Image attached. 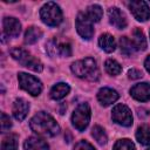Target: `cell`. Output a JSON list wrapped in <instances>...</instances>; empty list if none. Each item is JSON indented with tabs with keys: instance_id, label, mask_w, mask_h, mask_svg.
Here are the masks:
<instances>
[{
	"instance_id": "cell-1",
	"label": "cell",
	"mask_w": 150,
	"mask_h": 150,
	"mask_svg": "<svg viewBox=\"0 0 150 150\" xmlns=\"http://www.w3.org/2000/svg\"><path fill=\"white\" fill-rule=\"evenodd\" d=\"M29 127L38 135L48 136V137H53V136L57 135L60 131V127L56 123V121L49 114H47L45 111L38 112L30 120Z\"/></svg>"
},
{
	"instance_id": "cell-2",
	"label": "cell",
	"mask_w": 150,
	"mask_h": 150,
	"mask_svg": "<svg viewBox=\"0 0 150 150\" xmlns=\"http://www.w3.org/2000/svg\"><path fill=\"white\" fill-rule=\"evenodd\" d=\"M71 71L80 79H86L89 81H97L100 77V71L96 66V61L91 57H86L71 63Z\"/></svg>"
},
{
	"instance_id": "cell-3",
	"label": "cell",
	"mask_w": 150,
	"mask_h": 150,
	"mask_svg": "<svg viewBox=\"0 0 150 150\" xmlns=\"http://www.w3.org/2000/svg\"><path fill=\"white\" fill-rule=\"evenodd\" d=\"M40 16H41V20L50 27L59 26L62 21V12L60 7L55 2H52V1L45 4L41 7Z\"/></svg>"
},
{
	"instance_id": "cell-4",
	"label": "cell",
	"mask_w": 150,
	"mask_h": 150,
	"mask_svg": "<svg viewBox=\"0 0 150 150\" xmlns=\"http://www.w3.org/2000/svg\"><path fill=\"white\" fill-rule=\"evenodd\" d=\"M11 55L14 60H16L20 64H22L23 67H27L28 69H32L34 71H42L43 69L42 63L22 48H13L11 50Z\"/></svg>"
},
{
	"instance_id": "cell-5",
	"label": "cell",
	"mask_w": 150,
	"mask_h": 150,
	"mask_svg": "<svg viewBox=\"0 0 150 150\" xmlns=\"http://www.w3.org/2000/svg\"><path fill=\"white\" fill-rule=\"evenodd\" d=\"M89 121H90V107L87 103L79 104L71 115L73 125L79 131H83L88 127Z\"/></svg>"
},
{
	"instance_id": "cell-6",
	"label": "cell",
	"mask_w": 150,
	"mask_h": 150,
	"mask_svg": "<svg viewBox=\"0 0 150 150\" xmlns=\"http://www.w3.org/2000/svg\"><path fill=\"white\" fill-rule=\"evenodd\" d=\"M18 80H19L20 88H22L23 90L29 93L32 96H38L42 91L41 81L33 75H29L27 73H19Z\"/></svg>"
},
{
	"instance_id": "cell-7",
	"label": "cell",
	"mask_w": 150,
	"mask_h": 150,
	"mask_svg": "<svg viewBox=\"0 0 150 150\" xmlns=\"http://www.w3.org/2000/svg\"><path fill=\"white\" fill-rule=\"evenodd\" d=\"M111 117L116 123L123 127H130L132 124L131 111L125 104H122V103L116 104L111 111Z\"/></svg>"
},
{
	"instance_id": "cell-8",
	"label": "cell",
	"mask_w": 150,
	"mask_h": 150,
	"mask_svg": "<svg viewBox=\"0 0 150 150\" xmlns=\"http://www.w3.org/2000/svg\"><path fill=\"white\" fill-rule=\"evenodd\" d=\"M76 30L86 40H89L94 35V28L91 20L87 16L86 13H79L76 18Z\"/></svg>"
},
{
	"instance_id": "cell-9",
	"label": "cell",
	"mask_w": 150,
	"mask_h": 150,
	"mask_svg": "<svg viewBox=\"0 0 150 150\" xmlns=\"http://www.w3.org/2000/svg\"><path fill=\"white\" fill-rule=\"evenodd\" d=\"M47 50L52 56L60 55V56H70L71 55V47L70 43L67 41H60L53 39L47 43Z\"/></svg>"
},
{
	"instance_id": "cell-10",
	"label": "cell",
	"mask_w": 150,
	"mask_h": 150,
	"mask_svg": "<svg viewBox=\"0 0 150 150\" xmlns=\"http://www.w3.org/2000/svg\"><path fill=\"white\" fill-rule=\"evenodd\" d=\"M129 9L138 21H146L150 18V8L145 1L134 0L129 4Z\"/></svg>"
},
{
	"instance_id": "cell-11",
	"label": "cell",
	"mask_w": 150,
	"mask_h": 150,
	"mask_svg": "<svg viewBox=\"0 0 150 150\" xmlns=\"http://www.w3.org/2000/svg\"><path fill=\"white\" fill-rule=\"evenodd\" d=\"M108 16H109V21L112 26H115L118 29H123L127 27V16L125 14L117 7H111L108 11Z\"/></svg>"
},
{
	"instance_id": "cell-12",
	"label": "cell",
	"mask_w": 150,
	"mask_h": 150,
	"mask_svg": "<svg viewBox=\"0 0 150 150\" xmlns=\"http://www.w3.org/2000/svg\"><path fill=\"white\" fill-rule=\"evenodd\" d=\"M131 96L141 102H145L150 100V84L146 82L137 83L130 89Z\"/></svg>"
},
{
	"instance_id": "cell-13",
	"label": "cell",
	"mask_w": 150,
	"mask_h": 150,
	"mask_svg": "<svg viewBox=\"0 0 150 150\" xmlns=\"http://www.w3.org/2000/svg\"><path fill=\"white\" fill-rule=\"evenodd\" d=\"M117 98H118V93L111 88L104 87V88H101L97 93V100L104 107L112 104L115 101H117Z\"/></svg>"
},
{
	"instance_id": "cell-14",
	"label": "cell",
	"mask_w": 150,
	"mask_h": 150,
	"mask_svg": "<svg viewBox=\"0 0 150 150\" xmlns=\"http://www.w3.org/2000/svg\"><path fill=\"white\" fill-rule=\"evenodd\" d=\"M2 26H4V32L6 33V35L12 36V38L19 36L21 32V23L15 18H8V16L5 18L2 21Z\"/></svg>"
},
{
	"instance_id": "cell-15",
	"label": "cell",
	"mask_w": 150,
	"mask_h": 150,
	"mask_svg": "<svg viewBox=\"0 0 150 150\" xmlns=\"http://www.w3.org/2000/svg\"><path fill=\"white\" fill-rule=\"evenodd\" d=\"M29 110V104L23 98H16L13 103V115L18 121H22Z\"/></svg>"
},
{
	"instance_id": "cell-16",
	"label": "cell",
	"mask_w": 150,
	"mask_h": 150,
	"mask_svg": "<svg viewBox=\"0 0 150 150\" xmlns=\"http://www.w3.org/2000/svg\"><path fill=\"white\" fill-rule=\"evenodd\" d=\"M25 150H49L47 142L39 137H28L23 144Z\"/></svg>"
},
{
	"instance_id": "cell-17",
	"label": "cell",
	"mask_w": 150,
	"mask_h": 150,
	"mask_svg": "<svg viewBox=\"0 0 150 150\" xmlns=\"http://www.w3.org/2000/svg\"><path fill=\"white\" fill-rule=\"evenodd\" d=\"M98 45L100 47L107 52V53H111L115 50L116 48V42H115V39L112 35L105 33V34H102L100 38H98Z\"/></svg>"
},
{
	"instance_id": "cell-18",
	"label": "cell",
	"mask_w": 150,
	"mask_h": 150,
	"mask_svg": "<svg viewBox=\"0 0 150 150\" xmlns=\"http://www.w3.org/2000/svg\"><path fill=\"white\" fill-rule=\"evenodd\" d=\"M70 91V88L67 83H63V82H60V83H56L52 89H50V97L53 100H61L63 98L64 96L68 95V93Z\"/></svg>"
},
{
	"instance_id": "cell-19",
	"label": "cell",
	"mask_w": 150,
	"mask_h": 150,
	"mask_svg": "<svg viewBox=\"0 0 150 150\" xmlns=\"http://www.w3.org/2000/svg\"><path fill=\"white\" fill-rule=\"evenodd\" d=\"M136 50H144L146 48V40L143 32L139 28H135L132 32V40H131Z\"/></svg>"
},
{
	"instance_id": "cell-20",
	"label": "cell",
	"mask_w": 150,
	"mask_h": 150,
	"mask_svg": "<svg viewBox=\"0 0 150 150\" xmlns=\"http://www.w3.org/2000/svg\"><path fill=\"white\" fill-rule=\"evenodd\" d=\"M41 36H42V30L38 27L32 26V27L27 28V30L25 33V43H28V45L35 43Z\"/></svg>"
},
{
	"instance_id": "cell-21",
	"label": "cell",
	"mask_w": 150,
	"mask_h": 150,
	"mask_svg": "<svg viewBox=\"0 0 150 150\" xmlns=\"http://www.w3.org/2000/svg\"><path fill=\"white\" fill-rule=\"evenodd\" d=\"M136 138L141 144L150 145V127L145 124L139 127L136 131Z\"/></svg>"
},
{
	"instance_id": "cell-22",
	"label": "cell",
	"mask_w": 150,
	"mask_h": 150,
	"mask_svg": "<svg viewBox=\"0 0 150 150\" xmlns=\"http://www.w3.org/2000/svg\"><path fill=\"white\" fill-rule=\"evenodd\" d=\"M86 14L91 20V22H98L103 15V9L98 5H91L88 7Z\"/></svg>"
},
{
	"instance_id": "cell-23",
	"label": "cell",
	"mask_w": 150,
	"mask_h": 150,
	"mask_svg": "<svg viewBox=\"0 0 150 150\" xmlns=\"http://www.w3.org/2000/svg\"><path fill=\"white\" fill-rule=\"evenodd\" d=\"M120 48H121V52L127 56L132 55L135 52V47H134L131 40H129L127 36H122L120 39Z\"/></svg>"
},
{
	"instance_id": "cell-24",
	"label": "cell",
	"mask_w": 150,
	"mask_h": 150,
	"mask_svg": "<svg viewBox=\"0 0 150 150\" xmlns=\"http://www.w3.org/2000/svg\"><path fill=\"white\" fill-rule=\"evenodd\" d=\"M1 150H18V139L15 135H8L4 137L1 143Z\"/></svg>"
},
{
	"instance_id": "cell-25",
	"label": "cell",
	"mask_w": 150,
	"mask_h": 150,
	"mask_svg": "<svg viewBox=\"0 0 150 150\" xmlns=\"http://www.w3.org/2000/svg\"><path fill=\"white\" fill-rule=\"evenodd\" d=\"M91 135H93V137L95 138V141H96L98 144L103 145V144L107 143V135H105L104 129H103L102 127L95 125V127L93 128V130H91Z\"/></svg>"
},
{
	"instance_id": "cell-26",
	"label": "cell",
	"mask_w": 150,
	"mask_h": 150,
	"mask_svg": "<svg viewBox=\"0 0 150 150\" xmlns=\"http://www.w3.org/2000/svg\"><path fill=\"white\" fill-rule=\"evenodd\" d=\"M105 70L110 74V75H118L121 71H122V67H121V64L116 61V60H114V59H108L107 61H105Z\"/></svg>"
},
{
	"instance_id": "cell-27",
	"label": "cell",
	"mask_w": 150,
	"mask_h": 150,
	"mask_svg": "<svg viewBox=\"0 0 150 150\" xmlns=\"http://www.w3.org/2000/svg\"><path fill=\"white\" fill-rule=\"evenodd\" d=\"M112 150H135V144L130 139H120L115 143Z\"/></svg>"
},
{
	"instance_id": "cell-28",
	"label": "cell",
	"mask_w": 150,
	"mask_h": 150,
	"mask_svg": "<svg viewBox=\"0 0 150 150\" xmlns=\"http://www.w3.org/2000/svg\"><path fill=\"white\" fill-rule=\"evenodd\" d=\"M11 127H12V122L9 116H7L5 112H1V131L6 132Z\"/></svg>"
},
{
	"instance_id": "cell-29",
	"label": "cell",
	"mask_w": 150,
	"mask_h": 150,
	"mask_svg": "<svg viewBox=\"0 0 150 150\" xmlns=\"http://www.w3.org/2000/svg\"><path fill=\"white\" fill-rule=\"evenodd\" d=\"M74 150H96L90 143H88L87 141H80L75 144Z\"/></svg>"
},
{
	"instance_id": "cell-30",
	"label": "cell",
	"mask_w": 150,
	"mask_h": 150,
	"mask_svg": "<svg viewBox=\"0 0 150 150\" xmlns=\"http://www.w3.org/2000/svg\"><path fill=\"white\" fill-rule=\"evenodd\" d=\"M128 75H129V77H130L131 80H137V79H141V77L143 76L142 71H141V70H138V69H135V68L129 69Z\"/></svg>"
},
{
	"instance_id": "cell-31",
	"label": "cell",
	"mask_w": 150,
	"mask_h": 150,
	"mask_svg": "<svg viewBox=\"0 0 150 150\" xmlns=\"http://www.w3.org/2000/svg\"><path fill=\"white\" fill-rule=\"evenodd\" d=\"M144 66H145V68H146V70L150 73V55L145 59V61H144Z\"/></svg>"
},
{
	"instance_id": "cell-32",
	"label": "cell",
	"mask_w": 150,
	"mask_h": 150,
	"mask_svg": "<svg viewBox=\"0 0 150 150\" xmlns=\"http://www.w3.org/2000/svg\"><path fill=\"white\" fill-rule=\"evenodd\" d=\"M148 150H150V149H148Z\"/></svg>"
}]
</instances>
